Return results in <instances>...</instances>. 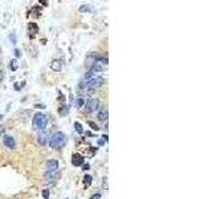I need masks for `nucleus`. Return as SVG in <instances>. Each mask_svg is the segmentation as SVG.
<instances>
[{
  "instance_id": "f257e3e1",
  "label": "nucleus",
  "mask_w": 212,
  "mask_h": 199,
  "mask_svg": "<svg viewBox=\"0 0 212 199\" xmlns=\"http://www.w3.org/2000/svg\"><path fill=\"white\" fill-rule=\"evenodd\" d=\"M65 143H66V136L62 131L53 133V136L49 138V146H51L52 149H56V150L61 149Z\"/></svg>"
},
{
  "instance_id": "f03ea898",
  "label": "nucleus",
  "mask_w": 212,
  "mask_h": 199,
  "mask_svg": "<svg viewBox=\"0 0 212 199\" xmlns=\"http://www.w3.org/2000/svg\"><path fill=\"white\" fill-rule=\"evenodd\" d=\"M48 124V115L44 114V113H36L33 115V120H32V125H33V129L36 130H44Z\"/></svg>"
},
{
  "instance_id": "7ed1b4c3",
  "label": "nucleus",
  "mask_w": 212,
  "mask_h": 199,
  "mask_svg": "<svg viewBox=\"0 0 212 199\" xmlns=\"http://www.w3.org/2000/svg\"><path fill=\"white\" fill-rule=\"evenodd\" d=\"M107 57H103V56H98L97 58H95V61L92 64V66H90V70H93V72L98 73V72H103V70L107 68Z\"/></svg>"
},
{
  "instance_id": "20e7f679",
  "label": "nucleus",
  "mask_w": 212,
  "mask_h": 199,
  "mask_svg": "<svg viewBox=\"0 0 212 199\" xmlns=\"http://www.w3.org/2000/svg\"><path fill=\"white\" fill-rule=\"evenodd\" d=\"M102 85H103V77L95 76V77L86 81V85H81V88H85V89H89V90H95V89H100Z\"/></svg>"
},
{
  "instance_id": "39448f33",
  "label": "nucleus",
  "mask_w": 212,
  "mask_h": 199,
  "mask_svg": "<svg viewBox=\"0 0 212 199\" xmlns=\"http://www.w3.org/2000/svg\"><path fill=\"white\" fill-rule=\"evenodd\" d=\"M100 109V100L98 98H89L86 102V110L88 112H95Z\"/></svg>"
},
{
  "instance_id": "423d86ee",
  "label": "nucleus",
  "mask_w": 212,
  "mask_h": 199,
  "mask_svg": "<svg viewBox=\"0 0 212 199\" xmlns=\"http://www.w3.org/2000/svg\"><path fill=\"white\" fill-rule=\"evenodd\" d=\"M37 142L41 145V146H45V145L49 142V134H48V131H45V130H39Z\"/></svg>"
},
{
  "instance_id": "0eeeda50",
  "label": "nucleus",
  "mask_w": 212,
  "mask_h": 199,
  "mask_svg": "<svg viewBox=\"0 0 212 199\" xmlns=\"http://www.w3.org/2000/svg\"><path fill=\"white\" fill-rule=\"evenodd\" d=\"M3 143L6 147H8V149H15L16 147V141H15V138L12 136H9V134H4L3 136Z\"/></svg>"
},
{
  "instance_id": "6e6552de",
  "label": "nucleus",
  "mask_w": 212,
  "mask_h": 199,
  "mask_svg": "<svg viewBox=\"0 0 212 199\" xmlns=\"http://www.w3.org/2000/svg\"><path fill=\"white\" fill-rule=\"evenodd\" d=\"M64 68V61L60 60V58H56L51 63V69L52 70H56V72H61Z\"/></svg>"
},
{
  "instance_id": "1a4fd4ad",
  "label": "nucleus",
  "mask_w": 212,
  "mask_h": 199,
  "mask_svg": "<svg viewBox=\"0 0 212 199\" xmlns=\"http://www.w3.org/2000/svg\"><path fill=\"white\" fill-rule=\"evenodd\" d=\"M84 162H85V158H84L81 154H78V153L73 154V157H72V163H73V166H82Z\"/></svg>"
},
{
  "instance_id": "9d476101",
  "label": "nucleus",
  "mask_w": 212,
  "mask_h": 199,
  "mask_svg": "<svg viewBox=\"0 0 212 199\" xmlns=\"http://www.w3.org/2000/svg\"><path fill=\"white\" fill-rule=\"evenodd\" d=\"M58 170V161L57 159H49L46 162V171H55Z\"/></svg>"
},
{
  "instance_id": "9b49d317",
  "label": "nucleus",
  "mask_w": 212,
  "mask_h": 199,
  "mask_svg": "<svg viewBox=\"0 0 212 199\" xmlns=\"http://www.w3.org/2000/svg\"><path fill=\"white\" fill-rule=\"evenodd\" d=\"M107 115H109V112H107V108L102 106V108H100V109H98V114H97V117H98V120H100V121H106V120H107Z\"/></svg>"
},
{
  "instance_id": "f8f14e48",
  "label": "nucleus",
  "mask_w": 212,
  "mask_h": 199,
  "mask_svg": "<svg viewBox=\"0 0 212 199\" xmlns=\"http://www.w3.org/2000/svg\"><path fill=\"white\" fill-rule=\"evenodd\" d=\"M44 176H45L46 181H55V179H57L60 175H58V171L55 170V171H46Z\"/></svg>"
},
{
  "instance_id": "ddd939ff",
  "label": "nucleus",
  "mask_w": 212,
  "mask_h": 199,
  "mask_svg": "<svg viewBox=\"0 0 212 199\" xmlns=\"http://www.w3.org/2000/svg\"><path fill=\"white\" fill-rule=\"evenodd\" d=\"M97 57H98V55H95V53H92V55H89L88 57H86V65H88V66H92V64L94 63Z\"/></svg>"
},
{
  "instance_id": "4468645a",
  "label": "nucleus",
  "mask_w": 212,
  "mask_h": 199,
  "mask_svg": "<svg viewBox=\"0 0 212 199\" xmlns=\"http://www.w3.org/2000/svg\"><path fill=\"white\" fill-rule=\"evenodd\" d=\"M28 31L31 32V33H36V32L39 31V27H37V24H34V23H31V24H28Z\"/></svg>"
},
{
  "instance_id": "2eb2a0df",
  "label": "nucleus",
  "mask_w": 212,
  "mask_h": 199,
  "mask_svg": "<svg viewBox=\"0 0 212 199\" xmlns=\"http://www.w3.org/2000/svg\"><path fill=\"white\" fill-rule=\"evenodd\" d=\"M78 11H80V12H92L93 11V7L89 6V4H85V6H81Z\"/></svg>"
},
{
  "instance_id": "dca6fc26",
  "label": "nucleus",
  "mask_w": 212,
  "mask_h": 199,
  "mask_svg": "<svg viewBox=\"0 0 212 199\" xmlns=\"http://www.w3.org/2000/svg\"><path fill=\"white\" fill-rule=\"evenodd\" d=\"M9 69H11L12 72H15V70L17 69V60L16 58H13V60L9 61Z\"/></svg>"
},
{
  "instance_id": "f3484780",
  "label": "nucleus",
  "mask_w": 212,
  "mask_h": 199,
  "mask_svg": "<svg viewBox=\"0 0 212 199\" xmlns=\"http://www.w3.org/2000/svg\"><path fill=\"white\" fill-rule=\"evenodd\" d=\"M93 77H95V72H93V70H89V72L85 75V81L90 80V78H93Z\"/></svg>"
},
{
  "instance_id": "a211bd4d",
  "label": "nucleus",
  "mask_w": 212,
  "mask_h": 199,
  "mask_svg": "<svg viewBox=\"0 0 212 199\" xmlns=\"http://www.w3.org/2000/svg\"><path fill=\"white\" fill-rule=\"evenodd\" d=\"M74 127H76V130H77V133H80V134H82V133H84L82 125H81L80 122H74Z\"/></svg>"
},
{
  "instance_id": "6ab92c4d",
  "label": "nucleus",
  "mask_w": 212,
  "mask_h": 199,
  "mask_svg": "<svg viewBox=\"0 0 212 199\" xmlns=\"http://www.w3.org/2000/svg\"><path fill=\"white\" fill-rule=\"evenodd\" d=\"M84 183H86V186H89L90 183H92V176L86 174V175L84 176Z\"/></svg>"
},
{
  "instance_id": "aec40b11",
  "label": "nucleus",
  "mask_w": 212,
  "mask_h": 199,
  "mask_svg": "<svg viewBox=\"0 0 212 199\" xmlns=\"http://www.w3.org/2000/svg\"><path fill=\"white\" fill-rule=\"evenodd\" d=\"M84 104H85V100H84V98H78L77 101H76V106H77V108L84 106Z\"/></svg>"
},
{
  "instance_id": "412c9836",
  "label": "nucleus",
  "mask_w": 212,
  "mask_h": 199,
  "mask_svg": "<svg viewBox=\"0 0 212 199\" xmlns=\"http://www.w3.org/2000/svg\"><path fill=\"white\" fill-rule=\"evenodd\" d=\"M9 39H11V41L13 44H16V33H15V32H12L11 35H9Z\"/></svg>"
},
{
  "instance_id": "4be33fe9",
  "label": "nucleus",
  "mask_w": 212,
  "mask_h": 199,
  "mask_svg": "<svg viewBox=\"0 0 212 199\" xmlns=\"http://www.w3.org/2000/svg\"><path fill=\"white\" fill-rule=\"evenodd\" d=\"M89 126H90V127H92V129H93V130H95V131H97V130H98V129H100V127H98V126H97V125H95V124H94V122H92V121H89Z\"/></svg>"
},
{
  "instance_id": "5701e85b",
  "label": "nucleus",
  "mask_w": 212,
  "mask_h": 199,
  "mask_svg": "<svg viewBox=\"0 0 212 199\" xmlns=\"http://www.w3.org/2000/svg\"><path fill=\"white\" fill-rule=\"evenodd\" d=\"M43 198L49 199V190H43Z\"/></svg>"
},
{
  "instance_id": "b1692460",
  "label": "nucleus",
  "mask_w": 212,
  "mask_h": 199,
  "mask_svg": "<svg viewBox=\"0 0 212 199\" xmlns=\"http://www.w3.org/2000/svg\"><path fill=\"white\" fill-rule=\"evenodd\" d=\"M15 55H16V57H21V52H20V49H15Z\"/></svg>"
},
{
  "instance_id": "393cba45",
  "label": "nucleus",
  "mask_w": 212,
  "mask_h": 199,
  "mask_svg": "<svg viewBox=\"0 0 212 199\" xmlns=\"http://www.w3.org/2000/svg\"><path fill=\"white\" fill-rule=\"evenodd\" d=\"M90 199H101V194H94L90 196Z\"/></svg>"
},
{
  "instance_id": "a878e982",
  "label": "nucleus",
  "mask_w": 212,
  "mask_h": 199,
  "mask_svg": "<svg viewBox=\"0 0 212 199\" xmlns=\"http://www.w3.org/2000/svg\"><path fill=\"white\" fill-rule=\"evenodd\" d=\"M34 108H37V109H45V105H41V104H37V105H34Z\"/></svg>"
},
{
  "instance_id": "bb28decb",
  "label": "nucleus",
  "mask_w": 212,
  "mask_h": 199,
  "mask_svg": "<svg viewBox=\"0 0 212 199\" xmlns=\"http://www.w3.org/2000/svg\"><path fill=\"white\" fill-rule=\"evenodd\" d=\"M89 167H90V165H89V163L82 165V169H84V170H89Z\"/></svg>"
},
{
  "instance_id": "cd10ccee",
  "label": "nucleus",
  "mask_w": 212,
  "mask_h": 199,
  "mask_svg": "<svg viewBox=\"0 0 212 199\" xmlns=\"http://www.w3.org/2000/svg\"><path fill=\"white\" fill-rule=\"evenodd\" d=\"M106 181H107V179L103 178V185H102V187H103V188H107V182H106Z\"/></svg>"
},
{
  "instance_id": "c85d7f7f",
  "label": "nucleus",
  "mask_w": 212,
  "mask_h": 199,
  "mask_svg": "<svg viewBox=\"0 0 212 199\" xmlns=\"http://www.w3.org/2000/svg\"><path fill=\"white\" fill-rule=\"evenodd\" d=\"M20 88H21V86H20V84H17V82L15 84V89H16V90H20Z\"/></svg>"
},
{
  "instance_id": "c756f323",
  "label": "nucleus",
  "mask_w": 212,
  "mask_h": 199,
  "mask_svg": "<svg viewBox=\"0 0 212 199\" xmlns=\"http://www.w3.org/2000/svg\"><path fill=\"white\" fill-rule=\"evenodd\" d=\"M101 138H103V141L105 142H107V134H105V136H102Z\"/></svg>"
},
{
  "instance_id": "7c9ffc66",
  "label": "nucleus",
  "mask_w": 212,
  "mask_h": 199,
  "mask_svg": "<svg viewBox=\"0 0 212 199\" xmlns=\"http://www.w3.org/2000/svg\"><path fill=\"white\" fill-rule=\"evenodd\" d=\"M3 78H4V75H3V72L0 70V82H1V80H3Z\"/></svg>"
},
{
  "instance_id": "2f4dec72",
  "label": "nucleus",
  "mask_w": 212,
  "mask_h": 199,
  "mask_svg": "<svg viewBox=\"0 0 212 199\" xmlns=\"http://www.w3.org/2000/svg\"><path fill=\"white\" fill-rule=\"evenodd\" d=\"M105 143V141H103V138L102 139H100V141H98V145H103Z\"/></svg>"
},
{
  "instance_id": "473e14b6",
  "label": "nucleus",
  "mask_w": 212,
  "mask_h": 199,
  "mask_svg": "<svg viewBox=\"0 0 212 199\" xmlns=\"http://www.w3.org/2000/svg\"><path fill=\"white\" fill-rule=\"evenodd\" d=\"M40 1H41V3H43V1H44V3H46V0H40Z\"/></svg>"
},
{
  "instance_id": "72a5a7b5",
  "label": "nucleus",
  "mask_w": 212,
  "mask_h": 199,
  "mask_svg": "<svg viewBox=\"0 0 212 199\" xmlns=\"http://www.w3.org/2000/svg\"><path fill=\"white\" fill-rule=\"evenodd\" d=\"M1 118H3V115H0V121H1Z\"/></svg>"
}]
</instances>
